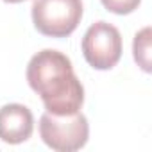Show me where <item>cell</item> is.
I'll list each match as a JSON object with an SVG mask.
<instances>
[{"mask_svg": "<svg viewBox=\"0 0 152 152\" xmlns=\"http://www.w3.org/2000/svg\"><path fill=\"white\" fill-rule=\"evenodd\" d=\"M104 7L115 15H129L134 9H138L141 0H100Z\"/></svg>", "mask_w": 152, "mask_h": 152, "instance_id": "cell-7", "label": "cell"}, {"mask_svg": "<svg viewBox=\"0 0 152 152\" xmlns=\"http://www.w3.org/2000/svg\"><path fill=\"white\" fill-rule=\"evenodd\" d=\"M134 61L143 72H150V27H143L136 32L132 41Z\"/></svg>", "mask_w": 152, "mask_h": 152, "instance_id": "cell-6", "label": "cell"}, {"mask_svg": "<svg viewBox=\"0 0 152 152\" xmlns=\"http://www.w3.org/2000/svg\"><path fill=\"white\" fill-rule=\"evenodd\" d=\"M7 4H20V2H25V0H4Z\"/></svg>", "mask_w": 152, "mask_h": 152, "instance_id": "cell-8", "label": "cell"}, {"mask_svg": "<svg viewBox=\"0 0 152 152\" xmlns=\"http://www.w3.org/2000/svg\"><path fill=\"white\" fill-rule=\"evenodd\" d=\"M39 136L52 150L73 152L86 145L90 125L81 111L72 115H52L47 111L39 118Z\"/></svg>", "mask_w": 152, "mask_h": 152, "instance_id": "cell-2", "label": "cell"}, {"mask_svg": "<svg viewBox=\"0 0 152 152\" xmlns=\"http://www.w3.org/2000/svg\"><path fill=\"white\" fill-rule=\"evenodd\" d=\"M83 54L95 70H111L122 57L120 31L107 22L90 25L83 38Z\"/></svg>", "mask_w": 152, "mask_h": 152, "instance_id": "cell-4", "label": "cell"}, {"mask_svg": "<svg viewBox=\"0 0 152 152\" xmlns=\"http://www.w3.org/2000/svg\"><path fill=\"white\" fill-rule=\"evenodd\" d=\"M27 83L52 115L77 113L84 102V88L73 72L72 61L59 50L45 48L31 57Z\"/></svg>", "mask_w": 152, "mask_h": 152, "instance_id": "cell-1", "label": "cell"}, {"mask_svg": "<svg viewBox=\"0 0 152 152\" xmlns=\"http://www.w3.org/2000/svg\"><path fill=\"white\" fill-rule=\"evenodd\" d=\"M83 18V0H34V27L50 38H66L79 27Z\"/></svg>", "mask_w": 152, "mask_h": 152, "instance_id": "cell-3", "label": "cell"}, {"mask_svg": "<svg viewBox=\"0 0 152 152\" xmlns=\"http://www.w3.org/2000/svg\"><path fill=\"white\" fill-rule=\"evenodd\" d=\"M34 131V116L23 104H6L0 107V140L18 145L31 138Z\"/></svg>", "mask_w": 152, "mask_h": 152, "instance_id": "cell-5", "label": "cell"}]
</instances>
